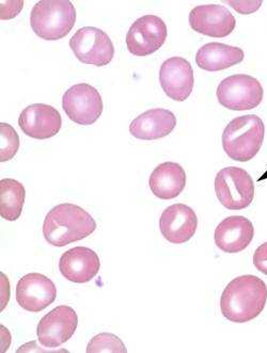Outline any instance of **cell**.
<instances>
[{
    "label": "cell",
    "instance_id": "obj_22",
    "mask_svg": "<svg viewBox=\"0 0 267 353\" xmlns=\"http://www.w3.org/2000/svg\"><path fill=\"white\" fill-rule=\"evenodd\" d=\"M86 351L88 353H126L128 349L116 335L111 333H101L91 339Z\"/></svg>",
    "mask_w": 267,
    "mask_h": 353
},
{
    "label": "cell",
    "instance_id": "obj_23",
    "mask_svg": "<svg viewBox=\"0 0 267 353\" xmlns=\"http://www.w3.org/2000/svg\"><path fill=\"white\" fill-rule=\"evenodd\" d=\"M0 132H1L0 161L6 163L17 155L19 149V138L14 128L7 123L0 124Z\"/></svg>",
    "mask_w": 267,
    "mask_h": 353
},
{
    "label": "cell",
    "instance_id": "obj_24",
    "mask_svg": "<svg viewBox=\"0 0 267 353\" xmlns=\"http://www.w3.org/2000/svg\"><path fill=\"white\" fill-rule=\"evenodd\" d=\"M253 265L260 272L267 276V243H262L253 254Z\"/></svg>",
    "mask_w": 267,
    "mask_h": 353
},
{
    "label": "cell",
    "instance_id": "obj_3",
    "mask_svg": "<svg viewBox=\"0 0 267 353\" xmlns=\"http://www.w3.org/2000/svg\"><path fill=\"white\" fill-rule=\"evenodd\" d=\"M265 126L255 114L233 119L222 134V148L231 159L241 163L251 161L262 148Z\"/></svg>",
    "mask_w": 267,
    "mask_h": 353
},
{
    "label": "cell",
    "instance_id": "obj_8",
    "mask_svg": "<svg viewBox=\"0 0 267 353\" xmlns=\"http://www.w3.org/2000/svg\"><path fill=\"white\" fill-rule=\"evenodd\" d=\"M62 108L73 122L87 126L99 120L104 104L95 87L88 83H77L64 92Z\"/></svg>",
    "mask_w": 267,
    "mask_h": 353
},
{
    "label": "cell",
    "instance_id": "obj_16",
    "mask_svg": "<svg viewBox=\"0 0 267 353\" xmlns=\"http://www.w3.org/2000/svg\"><path fill=\"white\" fill-rule=\"evenodd\" d=\"M253 236L255 229L250 220L243 216H231L218 224L214 241L221 251L235 254L246 249L253 241Z\"/></svg>",
    "mask_w": 267,
    "mask_h": 353
},
{
    "label": "cell",
    "instance_id": "obj_9",
    "mask_svg": "<svg viewBox=\"0 0 267 353\" xmlns=\"http://www.w3.org/2000/svg\"><path fill=\"white\" fill-rule=\"evenodd\" d=\"M167 26L157 15H144L128 29L126 45L130 54L146 57L157 52L167 40Z\"/></svg>",
    "mask_w": 267,
    "mask_h": 353
},
{
    "label": "cell",
    "instance_id": "obj_1",
    "mask_svg": "<svg viewBox=\"0 0 267 353\" xmlns=\"http://www.w3.org/2000/svg\"><path fill=\"white\" fill-rule=\"evenodd\" d=\"M266 301L264 281L253 274H245L232 280L222 292L220 310L232 323H248L262 313Z\"/></svg>",
    "mask_w": 267,
    "mask_h": 353
},
{
    "label": "cell",
    "instance_id": "obj_18",
    "mask_svg": "<svg viewBox=\"0 0 267 353\" xmlns=\"http://www.w3.org/2000/svg\"><path fill=\"white\" fill-rule=\"evenodd\" d=\"M177 126V118L167 109L146 111L130 123V132L140 140H157L170 134Z\"/></svg>",
    "mask_w": 267,
    "mask_h": 353
},
{
    "label": "cell",
    "instance_id": "obj_21",
    "mask_svg": "<svg viewBox=\"0 0 267 353\" xmlns=\"http://www.w3.org/2000/svg\"><path fill=\"white\" fill-rule=\"evenodd\" d=\"M26 191L19 181L3 179L0 181V216L7 221L21 217L24 208Z\"/></svg>",
    "mask_w": 267,
    "mask_h": 353
},
{
    "label": "cell",
    "instance_id": "obj_6",
    "mask_svg": "<svg viewBox=\"0 0 267 353\" xmlns=\"http://www.w3.org/2000/svg\"><path fill=\"white\" fill-rule=\"evenodd\" d=\"M221 106L230 110H250L262 103L264 90L257 78L245 74L229 76L220 81L216 91Z\"/></svg>",
    "mask_w": 267,
    "mask_h": 353
},
{
    "label": "cell",
    "instance_id": "obj_4",
    "mask_svg": "<svg viewBox=\"0 0 267 353\" xmlns=\"http://www.w3.org/2000/svg\"><path fill=\"white\" fill-rule=\"evenodd\" d=\"M75 21V7L69 0H41L30 14L31 28L46 41H57L68 36Z\"/></svg>",
    "mask_w": 267,
    "mask_h": 353
},
{
    "label": "cell",
    "instance_id": "obj_10",
    "mask_svg": "<svg viewBox=\"0 0 267 353\" xmlns=\"http://www.w3.org/2000/svg\"><path fill=\"white\" fill-rule=\"evenodd\" d=\"M79 325V317L71 306L60 305L46 314L37 327L42 346L57 348L71 339Z\"/></svg>",
    "mask_w": 267,
    "mask_h": 353
},
{
    "label": "cell",
    "instance_id": "obj_15",
    "mask_svg": "<svg viewBox=\"0 0 267 353\" xmlns=\"http://www.w3.org/2000/svg\"><path fill=\"white\" fill-rule=\"evenodd\" d=\"M159 229L166 241L181 245L194 237L198 229V218L194 210L187 205L173 204L161 214Z\"/></svg>",
    "mask_w": 267,
    "mask_h": 353
},
{
    "label": "cell",
    "instance_id": "obj_5",
    "mask_svg": "<svg viewBox=\"0 0 267 353\" xmlns=\"http://www.w3.org/2000/svg\"><path fill=\"white\" fill-rule=\"evenodd\" d=\"M215 191L222 206L230 210H241L253 203L255 183L246 170L228 167L216 175Z\"/></svg>",
    "mask_w": 267,
    "mask_h": 353
},
{
    "label": "cell",
    "instance_id": "obj_19",
    "mask_svg": "<svg viewBox=\"0 0 267 353\" xmlns=\"http://www.w3.org/2000/svg\"><path fill=\"white\" fill-rule=\"evenodd\" d=\"M154 196L161 200H172L180 196L186 186V173L182 165L172 161L161 163L149 179Z\"/></svg>",
    "mask_w": 267,
    "mask_h": 353
},
{
    "label": "cell",
    "instance_id": "obj_11",
    "mask_svg": "<svg viewBox=\"0 0 267 353\" xmlns=\"http://www.w3.org/2000/svg\"><path fill=\"white\" fill-rule=\"evenodd\" d=\"M57 288L54 282L41 273H28L17 283V301L21 309L38 313L54 303Z\"/></svg>",
    "mask_w": 267,
    "mask_h": 353
},
{
    "label": "cell",
    "instance_id": "obj_2",
    "mask_svg": "<svg viewBox=\"0 0 267 353\" xmlns=\"http://www.w3.org/2000/svg\"><path fill=\"white\" fill-rule=\"evenodd\" d=\"M97 230V222L77 205L62 203L48 212L43 223V235L54 247L83 241Z\"/></svg>",
    "mask_w": 267,
    "mask_h": 353
},
{
    "label": "cell",
    "instance_id": "obj_12",
    "mask_svg": "<svg viewBox=\"0 0 267 353\" xmlns=\"http://www.w3.org/2000/svg\"><path fill=\"white\" fill-rule=\"evenodd\" d=\"M189 25L192 30L212 38L230 36L237 21L227 8L220 5L198 6L190 11Z\"/></svg>",
    "mask_w": 267,
    "mask_h": 353
},
{
    "label": "cell",
    "instance_id": "obj_13",
    "mask_svg": "<svg viewBox=\"0 0 267 353\" xmlns=\"http://www.w3.org/2000/svg\"><path fill=\"white\" fill-rule=\"evenodd\" d=\"M159 83L164 92L173 101H184L194 89V70L182 57H172L161 64L159 70Z\"/></svg>",
    "mask_w": 267,
    "mask_h": 353
},
{
    "label": "cell",
    "instance_id": "obj_20",
    "mask_svg": "<svg viewBox=\"0 0 267 353\" xmlns=\"http://www.w3.org/2000/svg\"><path fill=\"white\" fill-rule=\"evenodd\" d=\"M244 57L245 54L241 48L212 42L204 45L197 52L196 63L204 71L218 72L241 63Z\"/></svg>",
    "mask_w": 267,
    "mask_h": 353
},
{
    "label": "cell",
    "instance_id": "obj_14",
    "mask_svg": "<svg viewBox=\"0 0 267 353\" xmlns=\"http://www.w3.org/2000/svg\"><path fill=\"white\" fill-rule=\"evenodd\" d=\"M19 125L23 132L30 138L44 140L59 132L62 118L59 111L50 105L33 104L21 111Z\"/></svg>",
    "mask_w": 267,
    "mask_h": 353
},
{
    "label": "cell",
    "instance_id": "obj_17",
    "mask_svg": "<svg viewBox=\"0 0 267 353\" xmlns=\"http://www.w3.org/2000/svg\"><path fill=\"white\" fill-rule=\"evenodd\" d=\"M99 256L89 248L75 247L60 257V272L70 282H90L99 273Z\"/></svg>",
    "mask_w": 267,
    "mask_h": 353
},
{
    "label": "cell",
    "instance_id": "obj_25",
    "mask_svg": "<svg viewBox=\"0 0 267 353\" xmlns=\"http://www.w3.org/2000/svg\"><path fill=\"white\" fill-rule=\"evenodd\" d=\"M227 3L241 14L255 12L262 6V1H227Z\"/></svg>",
    "mask_w": 267,
    "mask_h": 353
},
{
    "label": "cell",
    "instance_id": "obj_7",
    "mask_svg": "<svg viewBox=\"0 0 267 353\" xmlns=\"http://www.w3.org/2000/svg\"><path fill=\"white\" fill-rule=\"evenodd\" d=\"M69 44L76 58L83 63L105 66L115 56L114 44L108 34L95 27L79 29Z\"/></svg>",
    "mask_w": 267,
    "mask_h": 353
}]
</instances>
